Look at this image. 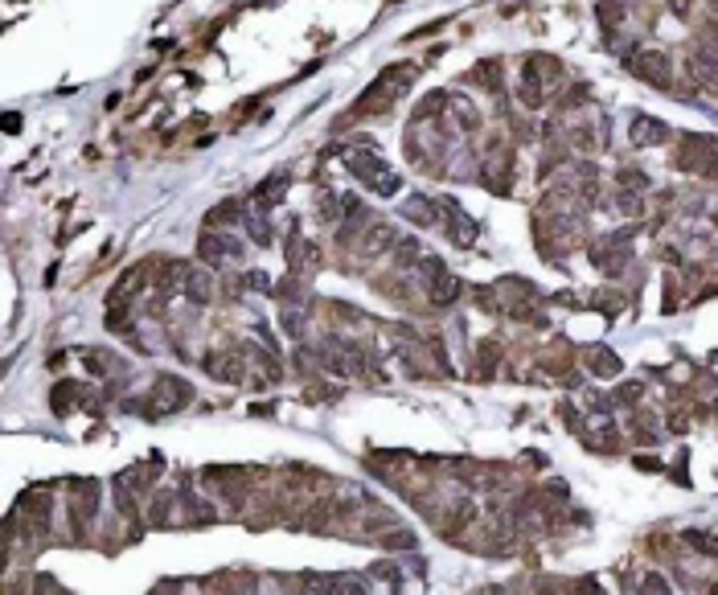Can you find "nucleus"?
I'll use <instances>...</instances> for the list:
<instances>
[{
  "label": "nucleus",
  "instance_id": "1",
  "mask_svg": "<svg viewBox=\"0 0 718 595\" xmlns=\"http://www.w3.org/2000/svg\"><path fill=\"white\" fill-rule=\"evenodd\" d=\"M423 292L431 296V304H451L456 300V279L448 275V267H444V259H423Z\"/></svg>",
  "mask_w": 718,
  "mask_h": 595
},
{
  "label": "nucleus",
  "instance_id": "2",
  "mask_svg": "<svg viewBox=\"0 0 718 595\" xmlns=\"http://www.w3.org/2000/svg\"><path fill=\"white\" fill-rule=\"evenodd\" d=\"M632 70L644 78V83H653V87H669V58L661 53V49H644V53H636L632 58Z\"/></svg>",
  "mask_w": 718,
  "mask_h": 595
},
{
  "label": "nucleus",
  "instance_id": "3",
  "mask_svg": "<svg viewBox=\"0 0 718 595\" xmlns=\"http://www.w3.org/2000/svg\"><path fill=\"white\" fill-rule=\"evenodd\" d=\"M197 255H201V263L222 267V259L226 255H238V246H234L230 238H218V234H201V238H197Z\"/></svg>",
  "mask_w": 718,
  "mask_h": 595
},
{
  "label": "nucleus",
  "instance_id": "4",
  "mask_svg": "<svg viewBox=\"0 0 718 595\" xmlns=\"http://www.w3.org/2000/svg\"><path fill=\"white\" fill-rule=\"evenodd\" d=\"M83 394H87V386H83V382H58V386H53V411L70 414L78 403H83Z\"/></svg>",
  "mask_w": 718,
  "mask_h": 595
},
{
  "label": "nucleus",
  "instance_id": "5",
  "mask_svg": "<svg viewBox=\"0 0 718 595\" xmlns=\"http://www.w3.org/2000/svg\"><path fill=\"white\" fill-rule=\"evenodd\" d=\"M587 366L595 369L599 378H612V374H620V358L612 349H603V345H591L587 349Z\"/></svg>",
  "mask_w": 718,
  "mask_h": 595
},
{
  "label": "nucleus",
  "instance_id": "6",
  "mask_svg": "<svg viewBox=\"0 0 718 595\" xmlns=\"http://www.w3.org/2000/svg\"><path fill=\"white\" fill-rule=\"evenodd\" d=\"M665 124L661 119H632V144H661Z\"/></svg>",
  "mask_w": 718,
  "mask_h": 595
},
{
  "label": "nucleus",
  "instance_id": "7",
  "mask_svg": "<svg viewBox=\"0 0 718 595\" xmlns=\"http://www.w3.org/2000/svg\"><path fill=\"white\" fill-rule=\"evenodd\" d=\"M283 185H287V173H275V177H267V181L255 189V201L263 206V210H271L275 201H279V193H283Z\"/></svg>",
  "mask_w": 718,
  "mask_h": 595
},
{
  "label": "nucleus",
  "instance_id": "8",
  "mask_svg": "<svg viewBox=\"0 0 718 595\" xmlns=\"http://www.w3.org/2000/svg\"><path fill=\"white\" fill-rule=\"evenodd\" d=\"M382 246H394V230L386 226V222H374L369 226V238H365V255H374V251H382Z\"/></svg>",
  "mask_w": 718,
  "mask_h": 595
},
{
  "label": "nucleus",
  "instance_id": "9",
  "mask_svg": "<svg viewBox=\"0 0 718 595\" xmlns=\"http://www.w3.org/2000/svg\"><path fill=\"white\" fill-rule=\"evenodd\" d=\"M394 267H415V263H423L419 259V238H403V242H394V259H390Z\"/></svg>",
  "mask_w": 718,
  "mask_h": 595
},
{
  "label": "nucleus",
  "instance_id": "10",
  "mask_svg": "<svg viewBox=\"0 0 718 595\" xmlns=\"http://www.w3.org/2000/svg\"><path fill=\"white\" fill-rule=\"evenodd\" d=\"M403 214L410 218V222H419V226H431V222H435V210H431L427 201H406Z\"/></svg>",
  "mask_w": 718,
  "mask_h": 595
},
{
  "label": "nucleus",
  "instance_id": "11",
  "mask_svg": "<svg viewBox=\"0 0 718 595\" xmlns=\"http://www.w3.org/2000/svg\"><path fill=\"white\" fill-rule=\"evenodd\" d=\"M185 292H189V300H197V304H206L210 300V279L201 271H193L189 279H185Z\"/></svg>",
  "mask_w": 718,
  "mask_h": 595
},
{
  "label": "nucleus",
  "instance_id": "12",
  "mask_svg": "<svg viewBox=\"0 0 718 595\" xmlns=\"http://www.w3.org/2000/svg\"><path fill=\"white\" fill-rule=\"evenodd\" d=\"M595 12H599V21H603L608 29L624 21V4H616V0H599V4H595Z\"/></svg>",
  "mask_w": 718,
  "mask_h": 595
},
{
  "label": "nucleus",
  "instance_id": "13",
  "mask_svg": "<svg viewBox=\"0 0 718 595\" xmlns=\"http://www.w3.org/2000/svg\"><path fill=\"white\" fill-rule=\"evenodd\" d=\"M444 107H448V94H427V103L415 107V119H431V115H440Z\"/></svg>",
  "mask_w": 718,
  "mask_h": 595
},
{
  "label": "nucleus",
  "instance_id": "14",
  "mask_svg": "<svg viewBox=\"0 0 718 595\" xmlns=\"http://www.w3.org/2000/svg\"><path fill=\"white\" fill-rule=\"evenodd\" d=\"M616 206H620L624 214H640V210H644L640 193H632V189H620V193H616Z\"/></svg>",
  "mask_w": 718,
  "mask_h": 595
},
{
  "label": "nucleus",
  "instance_id": "15",
  "mask_svg": "<svg viewBox=\"0 0 718 595\" xmlns=\"http://www.w3.org/2000/svg\"><path fill=\"white\" fill-rule=\"evenodd\" d=\"M242 218V210H238V201H222L214 214H210V222H238Z\"/></svg>",
  "mask_w": 718,
  "mask_h": 595
},
{
  "label": "nucleus",
  "instance_id": "16",
  "mask_svg": "<svg viewBox=\"0 0 718 595\" xmlns=\"http://www.w3.org/2000/svg\"><path fill=\"white\" fill-rule=\"evenodd\" d=\"M316 214H320V222H324V218H328V222H337V201H333V193H320Z\"/></svg>",
  "mask_w": 718,
  "mask_h": 595
},
{
  "label": "nucleus",
  "instance_id": "17",
  "mask_svg": "<svg viewBox=\"0 0 718 595\" xmlns=\"http://www.w3.org/2000/svg\"><path fill=\"white\" fill-rule=\"evenodd\" d=\"M476 78H481V83H485V87H501V70H496V62H485V70H481V74H476Z\"/></svg>",
  "mask_w": 718,
  "mask_h": 595
},
{
  "label": "nucleus",
  "instance_id": "18",
  "mask_svg": "<svg viewBox=\"0 0 718 595\" xmlns=\"http://www.w3.org/2000/svg\"><path fill=\"white\" fill-rule=\"evenodd\" d=\"M386 546H415V534H406V530H399V534H386Z\"/></svg>",
  "mask_w": 718,
  "mask_h": 595
},
{
  "label": "nucleus",
  "instance_id": "19",
  "mask_svg": "<svg viewBox=\"0 0 718 595\" xmlns=\"http://www.w3.org/2000/svg\"><path fill=\"white\" fill-rule=\"evenodd\" d=\"M251 238H255L259 246H267V242H271V234H267V226H263V222H251Z\"/></svg>",
  "mask_w": 718,
  "mask_h": 595
},
{
  "label": "nucleus",
  "instance_id": "20",
  "mask_svg": "<svg viewBox=\"0 0 718 595\" xmlns=\"http://www.w3.org/2000/svg\"><path fill=\"white\" fill-rule=\"evenodd\" d=\"M644 587H649V592H665V579H661V575H644Z\"/></svg>",
  "mask_w": 718,
  "mask_h": 595
},
{
  "label": "nucleus",
  "instance_id": "21",
  "mask_svg": "<svg viewBox=\"0 0 718 595\" xmlns=\"http://www.w3.org/2000/svg\"><path fill=\"white\" fill-rule=\"evenodd\" d=\"M674 12H677V17H685V12H690V0H674Z\"/></svg>",
  "mask_w": 718,
  "mask_h": 595
}]
</instances>
